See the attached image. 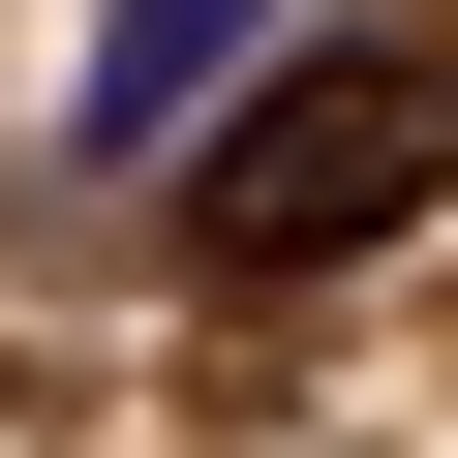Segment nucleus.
I'll use <instances>...</instances> for the list:
<instances>
[{
	"instance_id": "2",
	"label": "nucleus",
	"mask_w": 458,
	"mask_h": 458,
	"mask_svg": "<svg viewBox=\"0 0 458 458\" xmlns=\"http://www.w3.org/2000/svg\"><path fill=\"white\" fill-rule=\"evenodd\" d=\"M245 31H276V0H123V31H92V153H153V123L245 62Z\"/></svg>"
},
{
	"instance_id": "1",
	"label": "nucleus",
	"mask_w": 458,
	"mask_h": 458,
	"mask_svg": "<svg viewBox=\"0 0 458 458\" xmlns=\"http://www.w3.org/2000/svg\"><path fill=\"white\" fill-rule=\"evenodd\" d=\"M428 183H458V62H428V31H306L245 123L183 153V245H214V276H367Z\"/></svg>"
}]
</instances>
